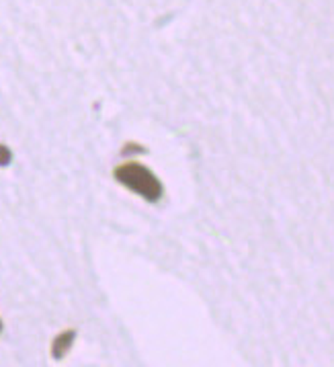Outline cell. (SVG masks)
Wrapping results in <instances>:
<instances>
[{"mask_svg":"<svg viewBox=\"0 0 334 367\" xmlns=\"http://www.w3.org/2000/svg\"><path fill=\"white\" fill-rule=\"evenodd\" d=\"M113 177L121 187L134 191L136 195L144 197L150 204L160 201L165 195V187H163L160 179L148 166H144L140 162H123V164L115 166Z\"/></svg>","mask_w":334,"mask_h":367,"instance_id":"cell-1","label":"cell"},{"mask_svg":"<svg viewBox=\"0 0 334 367\" xmlns=\"http://www.w3.org/2000/svg\"><path fill=\"white\" fill-rule=\"evenodd\" d=\"M74 341H76V330H62V333L52 341V357H54L56 361L64 359L66 353L72 349Z\"/></svg>","mask_w":334,"mask_h":367,"instance_id":"cell-2","label":"cell"},{"mask_svg":"<svg viewBox=\"0 0 334 367\" xmlns=\"http://www.w3.org/2000/svg\"><path fill=\"white\" fill-rule=\"evenodd\" d=\"M10 160H12V152L4 144H0V166H8Z\"/></svg>","mask_w":334,"mask_h":367,"instance_id":"cell-3","label":"cell"},{"mask_svg":"<svg viewBox=\"0 0 334 367\" xmlns=\"http://www.w3.org/2000/svg\"><path fill=\"white\" fill-rule=\"evenodd\" d=\"M0 333H2V320H0Z\"/></svg>","mask_w":334,"mask_h":367,"instance_id":"cell-4","label":"cell"}]
</instances>
